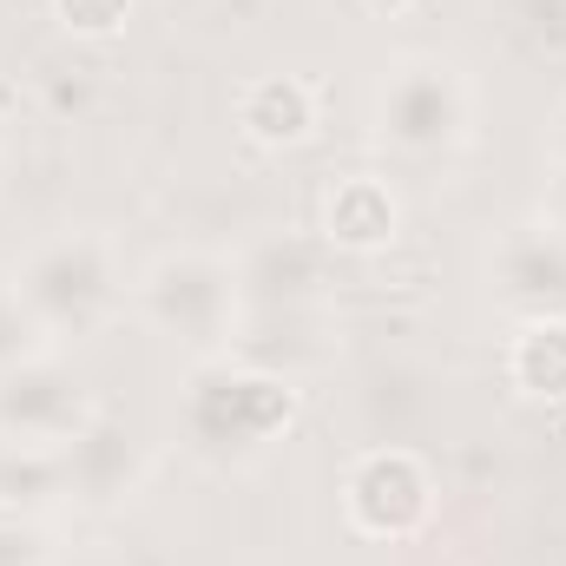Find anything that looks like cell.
<instances>
[{"mask_svg": "<svg viewBox=\"0 0 566 566\" xmlns=\"http://www.w3.org/2000/svg\"><path fill=\"white\" fill-rule=\"evenodd\" d=\"M7 283L27 296V310L40 316V329L60 349L99 336L113 316L133 310V283H126L119 244L106 231H46L40 244H27L13 258Z\"/></svg>", "mask_w": 566, "mask_h": 566, "instance_id": "cell-1", "label": "cell"}, {"mask_svg": "<svg viewBox=\"0 0 566 566\" xmlns=\"http://www.w3.org/2000/svg\"><path fill=\"white\" fill-rule=\"evenodd\" d=\"M133 316H139L151 336L191 349L198 363L231 356L238 349V316H244L238 258L205 251V244L158 251L139 277H133Z\"/></svg>", "mask_w": 566, "mask_h": 566, "instance_id": "cell-2", "label": "cell"}, {"mask_svg": "<svg viewBox=\"0 0 566 566\" xmlns=\"http://www.w3.org/2000/svg\"><path fill=\"white\" fill-rule=\"evenodd\" d=\"M296 402L303 396L283 369L244 363V356H211L185 382V441L218 468L258 461L296 422Z\"/></svg>", "mask_w": 566, "mask_h": 566, "instance_id": "cell-3", "label": "cell"}, {"mask_svg": "<svg viewBox=\"0 0 566 566\" xmlns=\"http://www.w3.org/2000/svg\"><path fill=\"white\" fill-rule=\"evenodd\" d=\"M376 139L396 158H454L474 139V80L448 53H402L376 86Z\"/></svg>", "mask_w": 566, "mask_h": 566, "instance_id": "cell-4", "label": "cell"}, {"mask_svg": "<svg viewBox=\"0 0 566 566\" xmlns=\"http://www.w3.org/2000/svg\"><path fill=\"white\" fill-rule=\"evenodd\" d=\"M93 422H99V402L60 349L0 382V448L13 454H66Z\"/></svg>", "mask_w": 566, "mask_h": 566, "instance_id": "cell-5", "label": "cell"}, {"mask_svg": "<svg viewBox=\"0 0 566 566\" xmlns=\"http://www.w3.org/2000/svg\"><path fill=\"white\" fill-rule=\"evenodd\" d=\"M343 521L363 541H416L434 521V474L409 448H369L343 474Z\"/></svg>", "mask_w": 566, "mask_h": 566, "instance_id": "cell-6", "label": "cell"}, {"mask_svg": "<svg viewBox=\"0 0 566 566\" xmlns=\"http://www.w3.org/2000/svg\"><path fill=\"white\" fill-rule=\"evenodd\" d=\"M488 296L527 323V316H566V238L534 211L488 244Z\"/></svg>", "mask_w": 566, "mask_h": 566, "instance_id": "cell-7", "label": "cell"}, {"mask_svg": "<svg viewBox=\"0 0 566 566\" xmlns=\"http://www.w3.org/2000/svg\"><path fill=\"white\" fill-rule=\"evenodd\" d=\"M323 244L343 258H376L402 238V198L389 191V178L376 171H349L323 191Z\"/></svg>", "mask_w": 566, "mask_h": 566, "instance_id": "cell-8", "label": "cell"}, {"mask_svg": "<svg viewBox=\"0 0 566 566\" xmlns=\"http://www.w3.org/2000/svg\"><path fill=\"white\" fill-rule=\"evenodd\" d=\"M145 474V454L139 441L126 434V428H113L106 416L86 428L66 454H60V488L66 494H80L86 507H119L133 488H139Z\"/></svg>", "mask_w": 566, "mask_h": 566, "instance_id": "cell-9", "label": "cell"}, {"mask_svg": "<svg viewBox=\"0 0 566 566\" xmlns=\"http://www.w3.org/2000/svg\"><path fill=\"white\" fill-rule=\"evenodd\" d=\"M238 133L258 151H290L316 133V93L296 73H258L238 93Z\"/></svg>", "mask_w": 566, "mask_h": 566, "instance_id": "cell-10", "label": "cell"}, {"mask_svg": "<svg viewBox=\"0 0 566 566\" xmlns=\"http://www.w3.org/2000/svg\"><path fill=\"white\" fill-rule=\"evenodd\" d=\"M507 382L527 402H566V316H527L507 336Z\"/></svg>", "mask_w": 566, "mask_h": 566, "instance_id": "cell-11", "label": "cell"}, {"mask_svg": "<svg viewBox=\"0 0 566 566\" xmlns=\"http://www.w3.org/2000/svg\"><path fill=\"white\" fill-rule=\"evenodd\" d=\"M60 343L40 329V316L27 310V296L13 290V283L0 277V382L13 376V369H27V363H40V356H53Z\"/></svg>", "mask_w": 566, "mask_h": 566, "instance_id": "cell-12", "label": "cell"}, {"mask_svg": "<svg viewBox=\"0 0 566 566\" xmlns=\"http://www.w3.org/2000/svg\"><path fill=\"white\" fill-rule=\"evenodd\" d=\"M0 566H60V534L40 507L0 501Z\"/></svg>", "mask_w": 566, "mask_h": 566, "instance_id": "cell-13", "label": "cell"}, {"mask_svg": "<svg viewBox=\"0 0 566 566\" xmlns=\"http://www.w3.org/2000/svg\"><path fill=\"white\" fill-rule=\"evenodd\" d=\"M46 7L73 40H119L133 20V0H46Z\"/></svg>", "mask_w": 566, "mask_h": 566, "instance_id": "cell-14", "label": "cell"}, {"mask_svg": "<svg viewBox=\"0 0 566 566\" xmlns=\"http://www.w3.org/2000/svg\"><path fill=\"white\" fill-rule=\"evenodd\" d=\"M541 218H547V224H554V231L566 238V171H560V165H554V178H547V198H541Z\"/></svg>", "mask_w": 566, "mask_h": 566, "instance_id": "cell-15", "label": "cell"}, {"mask_svg": "<svg viewBox=\"0 0 566 566\" xmlns=\"http://www.w3.org/2000/svg\"><path fill=\"white\" fill-rule=\"evenodd\" d=\"M554 165L566 171V113H560V126H554Z\"/></svg>", "mask_w": 566, "mask_h": 566, "instance_id": "cell-16", "label": "cell"}, {"mask_svg": "<svg viewBox=\"0 0 566 566\" xmlns=\"http://www.w3.org/2000/svg\"><path fill=\"white\" fill-rule=\"evenodd\" d=\"M376 13H402V7H416V0H369Z\"/></svg>", "mask_w": 566, "mask_h": 566, "instance_id": "cell-17", "label": "cell"}, {"mask_svg": "<svg viewBox=\"0 0 566 566\" xmlns=\"http://www.w3.org/2000/svg\"><path fill=\"white\" fill-rule=\"evenodd\" d=\"M60 566H113V560H99V554H86V560H66V554H60Z\"/></svg>", "mask_w": 566, "mask_h": 566, "instance_id": "cell-18", "label": "cell"}]
</instances>
